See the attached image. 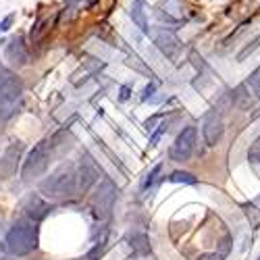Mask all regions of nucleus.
Here are the masks:
<instances>
[{
	"mask_svg": "<svg viewBox=\"0 0 260 260\" xmlns=\"http://www.w3.org/2000/svg\"><path fill=\"white\" fill-rule=\"evenodd\" d=\"M13 21H15V15L11 13V15H6L4 17V19L2 21H0V33H2V32H6L8 30V27H11L13 25Z\"/></svg>",
	"mask_w": 260,
	"mask_h": 260,
	"instance_id": "obj_27",
	"label": "nucleus"
},
{
	"mask_svg": "<svg viewBox=\"0 0 260 260\" xmlns=\"http://www.w3.org/2000/svg\"><path fill=\"white\" fill-rule=\"evenodd\" d=\"M196 127H183L181 129V133L175 137V142L171 144L169 148V156L173 161H177V162H185V161H190V156L194 152V148H196Z\"/></svg>",
	"mask_w": 260,
	"mask_h": 260,
	"instance_id": "obj_5",
	"label": "nucleus"
},
{
	"mask_svg": "<svg viewBox=\"0 0 260 260\" xmlns=\"http://www.w3.org/2000/svg\"><path fill=\"white\" fill-rule=\"evenodd\" d=\"M254 117H260V108H258V110H256V113H254Z\"/></svg>",
	"mask_w": 260,
	"mask_h": 260,
	"instance_id": "obj_30",
	"label": "nucleus"
},
{
	"mask_svg": "<svg viewBox=\"0 0 260 260\" xmlns=\"http://www.w3.org/2000/svg\"><path fill=\"white\" fill-rule=\"evenodd\" d=\"M129 96H131V90H129V86H121V94H119V100H127Z\"/></svg>",
	"mask_w": 260,
	"mask_h": 260,
	"instance_id": "obj_28",
	"label": "nucleus"
},
{
	"mask_svg": "<svg viewBox=\"0 0 260 260\" xmlns=\"http://www.w3.org/2000/svg\"><path fill=\"white\" fill-rule=\"evenodd\" d=\"M148 35L154 40L156 48H159L164 57H169V59H173L175 54L179 52V48H181L179 38L171 30H166V27H161V25L159 27H152V30L148 32Z\"/></svg>",
	"mask_w": 260,
	"mask_h": 260,
	"instance_id": "obj_7",
	"label": "nucleus"
},
{
	"mask_svg": "<svg viewBox=\"0 0 260 260\" xmlns=\"http://www.w3.org/2000/svg\"><path fill=\"white\" fill-rule=\"evenodd\" d=\"M154 15H156V19H159V21H162V23H171V25H179V23H181L179 19H175V17L166 15V13L162 11V8H159V11H156Z\"/></svg>",
	"mask_w": 260,
	"mask_h": 260,
	"instance_id": "obj_24",
	"label": "nucleus"
},
{
	"mask_svg": "<svg viewBox=\"0 0 260 260\" xmlns=\"http://www.w3.org/2000/svg\"><path fill=\"white\" fill-rule=\"evenodd\" d=\"M258 46H260V35H258L256 40H252V42H250V44L246 46V48H244V50H241V52L237 54V61H239V63H241V61H246V59L250 57V54H252V52H254V50L258 48Z\"/></svg>",
	"mask_w": 260,
	"mask_h": 260,
	"instance_id": "obj_21",
	"label": "nucleus"
},
{
	"mask_svg": "<svg viewBox=\"0 0 260 260\" xmlns=\"http://www.w3.org/2000/svg\"><path fill=\"white\" fill-rule=\"evenodd\" d=\"M169 181L173 183H188V185H194V183H198V179L194 177L192 173H185V171H175L169 175Z\"/></svg>",
	"mask_w": 260,
	"mask_h": 260,
	"instance_id": "obj_16",
	"label": "nucleus"
},
{
	"mask_svg": "<svg viewBox=\"0 0 260 260\" xmlns=\"http://www.w3.org/2000/svg\"><path fill=\"white\" fill-rule=\"evenodd\" d=\"M166 129H169V123H166V121H162V123L159 125V129H156V131L152 133V137H150V146H156V144H159V140L162 137V133L166 131Z\"/></svg>",
	"mask_w": 260,
	"mask_h": 260,
	"instance_id": "obj_23",
	"label": "nucleus"
},
{
	"mask_svg": "<svg viewBox=\"0 0 260 260\" xmlns=\"http://www.w3.org/2000/svg\"><path fill=\"white\" fill-rule=\"evenodd\" d=\"M52 154H54V148H52V142L50 140H42L35 144L27 159L23 161V169H21V177L25 181H32L35 177H42L48 169V164L52 161Z\"/></svg>",
	"mask_w": 260,
	"mask_h": 260,
	"instance_id": "obj_3",
	"label": "nucleus"
},
{
	"mask_svg": "<svg viewBox=\"0 0 260 260\" xmlns=\"http://www.w3.org/2000/svg\"><path fill=\"white\" fill-rule=\"evenodd\" d=\"M23 96V81L11 71H0V104H17Z\"/></svg>",
	"mask_w": 260,
	"mask_h": 260,
	"instance_id": "obj_6",
	"label": "nucleus"
},
{
	"mask_svg": "<svg viewBox=\"0 0 260 260\" xmlns=\"http://www.w3.org/2000/svg\"><path fill=\"white\" fill-rule=\"evenodd\" d=\"M246 86H248V88H252L254 96L260 98V67H256L252 75L248 77V83H246Z\"/></svg>",
	"mask_w": 260,
	"mask_h": 260,
	"instance_id": "obj_20",
	"label": "nucleus"
},
{
	"mask_svg": "<svg viewBox=\"0 0 260 260\" xmlns=\"http://www.w3.org/2000/svg\"><path fill=\"white\" fill-rule=\"evenodd\" d=\"M23 212H25V217L33 221V223H38L42 221L46 215L50 212V206L46 204L40 196H35V194H32V196H27L23 200Z\"/></svg>",
	"mask_w": 260,
	"mask_h": 260,
	"instance_id": "obj_12",
	"label": "nucleus"
},
{
	"mask_svg": "<svg viewBox=\"0 0 260 260\" xmlns=\"http://www.w3.org/2000/svg\"><path fill=\"white\" fill-rule=\"evenodd\" d=\"M127 65H129V67H133L135 71L144 73V75H150V77H152V71L146 67L144 61H142L140 57H137V54H129V57H127Z\"/></svg>",
	"mask_w": 260,
	"mask_h": 260,
	"instance_id": "obj_18",
	"label": "nucleus"
},
{
	"mask_svg": "<svg viewBox=\"0 0 260 260\" xmlns=\"http://www.w3.org/2000/svg\"><path fill=\"white\" fill-rule=\"evenodd\" d=\"M46 25H48V19H44V17H40V19L33 23V27H32V42H33V44L42 40L44 32L48 30V27H46Z\"/></svg>",
	"mask_w": 260,
	"mask_h": 260,
	"instance_id": "obj_17",
	"label": "nucleus"
},
{
	"mask_svg": "<svg viewBox=\"0 0 260 260\" xmlns=\"http://www.w3.org/2000/svg\"><path fill=\"white\" fill-rule=\"evenodd\" d=\"M129 15H131V19H133L135 27H137V30H140L142 33H148V32H150V27H148L146 2H144V0H133V4H131V11H129Z\"/></svg>",
	"mask_w": 260,
	"mask_h": 260,
	"instance_id": "obj_13",
	"label": "nucleus"
},
{
	"mask_svg": "<svg viewBox=\"0 0 260 260\" xmlns=\"http://www.w3.org/2000/svg\"><path fill=\"white\" fill-rule=\"evenodd\" d=\"M254 146H256V148H258V150H260V135L256 137V142H254Z\"/></svg>",
	"mask_w": 260,
	"mask_h": 260,
	"instance_id": "obj_29",
	"label": "nucleus"
},
{
	"mask_svg": "<svg viewBox=\"0 0 260 260\" xmlns=\"http://www.w3.org/2000/svg\"><path fill=\"white\" fill-rule=\"evenodd\" d=\"M223 131H225V127H223V119L217 110H208L206 115H204V121H202V133H204V142L208 146H217V142L223 137Z\"/></svg>",
	"mask_w": 260,
	"mask_h": 260,
	"instance_id": "obj_9",
	"label": "nucleus"
},
{
	"mask_svg": "<svg viewBox=\"0 0 260 260\" xmlns=\"http://www.w3.org/2000/svg\"><path fill=\"white\" fill-rule=\"evenodd\" d=\"M23 142H11L6 146L4 154L0 156V179H8L13 177L19 169V161H21V154H23Z\"/></svg>",
	"mask_w": 260,
	"mask_h": 260,
	"instance_id": "obj_8",
	"label": "nucleus"
},
{
	"mask_svg": "<svg viewBox=\"0 0 260 260\" xmlns=\"http://www.w3.org/2000/svg\"><path fill=\"white\" fill-rule=\"evenodd\" d=\"M38 248V227L30 219H19L6 233V250L13 256L32 254Z\"/></svg>",
	"mask_w": 260,
	"mask_h": 260,
	"instance_id": "obj_2",
	"label": "nucleus"
},
{
	"mask_svg": "<svg viewBox=\"0 0 260 260\" xmlns=\"http://www.w3.org/2000/svg\"><path fill=\"white\" fill-rule=\"evenodd\" d=\"M100 177V171L96 169V164L92 162L90 156L81 159V164H79V171H77V190L81 192H88L92 185H94Z\"/></svg>",
	"mask_w": 260,
	"mask_h": 260,
	"instance_id": "obj_11",
	"label": "nucleus"
},
{
	"mask_svg": "<svg viewBox=\"0 0 260 260\" xmlns=\"http://www.w3.org/2000/svg\"><path fill=\"white\" fill-rule=\"evenodd\" d=\"M6 61L11 63L13 67H23V65L30 63V52H27V46L21 35H15V38L6 44Z\"/></svg>",
	"mask_w": 260,
	"mask_h": 260,
	"instance_id": "obj_10",
	"label": "nucleus"
},
{
	"mask_svg": "<svg viewBox=\"0 0 260 260\" xmlns=\"http://www.w3.org/2000/svg\"><path fill=\"white\" fill-rule=\"evenodd\" d=\"M154 90H156V83H148V86L142 90V100H144V102H146V100H150L152 94H154Z\"/></svg>",
	"mask_w": 260,
	"mask_h": 260,
	"instance_id": "obj_26",
	"label": "nucleus"
},
{
	"mask_svg": "<svg viewBox=\"0 0 260 260\" xmlns=\"http://www.w3.org/2000/svg\"><path fill=\"white\" fill-rule=\"evenodd\" d=\"M115 200H117V185L113 179L104 177L100 181L98 190L94 194V212L98 219H108L110 217V210L115 206Z\"/></svg>",
	"mask_w": 260,
	"mask_h": 260,
	"instance_id": "obj_4",
	"label": "nucleus"
},
{
	"mask_svg": "<svg viewBox=\"0 0 260 260\" xmlns=\"http://www.w3.org/2000/svg\"><path fill=\"white\" fill-rule=\"evenodd\" d=\"M227 254H229V239L223 241V246H221L219 252H215V254H202L198 260H225Z\"/></svg>",
	"mask_w": 260,
	"mask_h": 260,
	"instance_id": "obj_19",
	"label": "nucleus"
},
{
	"mask_svg": "<svg viewBox=\"0 0 260 260\" xmlns=\"http://www.w3.org/2000/svg\"><path fill=\"white\" fill-rule=\"evenodd\" d=\"M102 250H104V241H100V244H96V248L92 250V252L86 256V260H96V258L102 254Z\"/></svg>",
	"mask_w": 260,
	"mask_h": 260,
	"instance_id": "obj_25",
	"label": "nucleus"
},
{
	"mask_svg": "<svg viewBox=\"0 0 260 260\" xmlns=\"http://www.w3.org/2000/svg\"><path fill=\"white\" fill-rule=\"evenodd\" d=\"M131 248L137 254H148L150 252V244H148V237L144 233H133L131 235Z\"/></svg>",
	"mask_w": 260,
	"mask_h": 260,
	"instance_id": "obj_14",
	"label": "nucleus"
},
{
	"mask_svg": "<svg viewBox=\"0 0 260 260\" xmlns=\"http://www.w3.org/2000/svg\"><path fill=\"white\" fill-rule=\"evenodd\" d=\"M161 6L166 8V15H171V17H175V19H179V21L183 19L179 0H161Z\"/></svg>",
	"mask_w": 260,
	"mask_h": 260,
	"instance_id": "obj_15",
	"label": "nucleus"
},
{
	"mask_svg": "<svg viewBox=\"0 0 260 260\" xmlns=\"http://www.w3.org/2000/svg\"><path fill=\"white\" fill-rule=\"evenodd\" d=\"M161 171H162V164H156L154 169L148 173V177H146V181H144V190H148L150 185H154L156 181H159V175H161Z\"/></svg>",
	"mask_w": 260,
	"mask_h": 260,
	"instance_id": "obj_22",
	"label": "nucleus"
},
{
	"mask_svg": "<svg viewBox=\"0 0 260 260\" xmlns=\"http://www.w3.org/2000/svg\"><path fill=\"white\" fill-rule=\"evenodd\" d=\"M256 159H258V162H260V152H258V154H256Z\"/></svg>",
	"mask_w": 260,
	"mask_h": 260,
	"instance_id": "obj_31",
	"label": "nucleus"
},
{
	"mask_svg": "<svg viewBox=\"0 0 260 260\" xmlns=\"http://www.w3.org/2000/svg\"><path fill=\"white\" fill-rule=\"evenodd\" d=\"M40 192L48 200H67L77 192V173L73 164H61L40 183Z\"/></svg>",
	"mask_w": 260,
	"mask_h": 260,
	"instance_id": "obj_1",
	"label": "nucleus"
}]
</instances>
